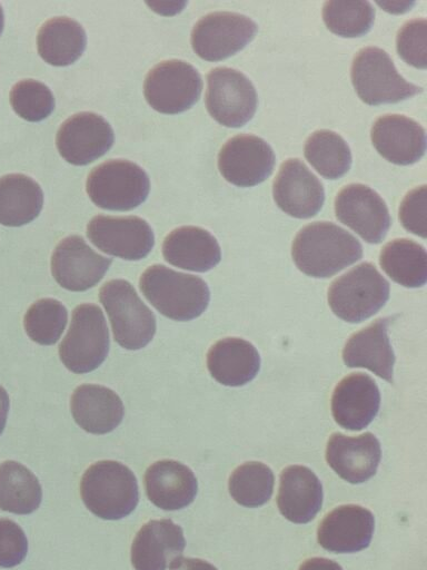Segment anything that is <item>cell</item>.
<instances>
[{
  "instance_id": "3",
  "label": "cell",
  "mask_w": 427,
  "mask_h": 570,
  "mask_svg": "<svg viewBox=\"0 0 427 570\" xmlns=\"http://www.w3.org/2000/svg\"><path fill=\"white\" fill-rule=\"evenodd\" d=\"M80 494L87 509L105 520L129 515L139 502L133 472L125 464L110 460L98 461L85 471Z\"/></svg>"
},
{
  "instance_id": "29",
  "label": "cell",
  "mask_w": 427,
  "mask_h": 570,
  "mask_svg": "<svg viewBox=\"0 0 427 570\" xmlns=\"http://www.w3.org/2000/svg\"><path fill=\"white\" fill-rule=\"evenodd\" d=\"M87 36L79 22L68 17H56L39 29L37 47L40 57L52 66H69L86 49Z\"/></svg>"
},
{
  "instance_id": "28",
  "label": "cell",
  "mask_w": 427,
  "mask_h": 570,
  "mask_svg": "<svg viewBox=\"0 0 427 570\" xmlns=\"http://www.w3.org/2000/svg\"><path fill=\"white\" fill-rule=\"evenodd\" d=\"M207 367L210 375L226 386H241L250 382L260 368L256 347L239 337L217 341L208 351Z\"/></svg>"
},
{
  "instance_id": "40",
  "label": "cell",
  "mask_w": 427,
  "mask_h": 570,
  "mask_svg": "<svg viewBox=\"0 0 427 570\" xmlns=\"http://www.w3.org/2000/svg\"><path fill=\"white\" fill-rule=\"evenodd\" d=\"M426 185L419 186L410 190L403 199L399 207V220L403 227L426 238Z\"/></svg>"
},
{
  "instance_id": "27",
  "label": "cell",
  "mask_w": 427,
  "mask_h": 570,
  "mask_svg": "<svg viewBox=\"0 0 427 570\" xmlns=\"http://www.w3.org/2000/svg\"><path fill=\"white\" fill-rule=\"evenodd\" d=\"M162 255L169 264L193 272H207L221 259L217 239L197 226H181L169 233L162 244Z\"/></svg>"
},
{
  "instance_id": "10",
  "label": "cell",
  "mask_w": 427,
  "mask_h": 570,
  "mask_svg": "<svg viewBox=\"0 0 427 570\" xmlns=\"http://www.w3.org/2000/svg\"><path fill=\"white\" fill-rule=\"evenodd\" d=\"M257 92L240 71L217 67L207 76L206 107L210 116L226 127H241L256 112Z\"/></svg>"
},
{
  "instance_id": "19",
  "label": "cell",
  "mask_w": 427,
  "mask_h": 570,
  "mask_svg": "<svg viewBox=\"0 0 427 570\" xmlns=\"http://www.w3.org/2000/svg\"><path fill=\"white\" fill-rule=\"evenodd\" d=\"M373 513L358 504H345L334 509L320 522L318 543L330 552L352 553L366 549L373 538Z\"/></svg>"
},
{
  "instance_id": "6",
  "label": "cell",
  "mask_w": 427,
  "mask_h": 570,
  "mask_svg": "<svg viewBox=\"0 0 427 570\" xmlns=\"http://www.w3.org/2000/svg\"><path fill=\"white\" fill-rule=\"evenodd\" d=\"M109 345L101 308L92 303H83L72 312L69 330L59 345V357L69 371L85 374L102 364Z\"/></svg>"
},
{
  "instance_id": "24",
  "label": "cell",
  "mask_w": 427,
  "mask_h": 570,
  "mask_svg": "<svg viewBox=\"0 0 427 570\" xmlns=\"http://www.w3.org/2000/svg\"><path fill=\"white\" fill-rule=\"evenodd\" d=\"M145 488L151 503L173 511L186 508L195 500L198 483L187 465L175 460H160L147 469Z\"/></svg>"
},
{
  "instance_id": "2",
  "label": "cell",
  "mask_w": 427,
  "mask_h": 570,
  "mask_svg": "<svg viewBox=\"0 0 427 570\" xmlns=\"http://www.w3.org/2000/svg\"><path fill=\"white\" fill-rule=\"evenodd\" d=\"M139 287L158 312L180 322L200 316L210 301L209 287L201 277L160 264L142 273Z\"/></svg>"
},
{
  "instance_id": "14",
  "label": "cell",
  "mask_w": 427,
  "mask_h": 570,
  "mask_svg": "<svg viewBox=\"0 0 427 570\" xmlns=\"http://www.w3.org/2000/svg\"><path fill=\"white\" fill-rule=\"evenodd\" d=\"M276 157L272 148L255 135H238L220 149L218 168L222 177L239 187H251L272 173Z\"/></svg>"
},
{
  "instance_id": "5",
  "label": "cell",
  "mask_w": 427,
  "mask_h": 570,
  "mask_svg": "<svg viewBox=\"0 0 427 570\" xmlns=\"http://www.w3.org/2000/svg\"><path fill=\"white\" fill-rule=\"evenodd\" d=\"M389 298V283L371 263H361L336 278L328 289L332 313L349 323L376 314Z\"/></svg>"
},
{
  "instance_id": "43",
  "label": "cell",
  "mask_w": 427,
  "mask_h": 570,
  "mask_svg": "<svg viewBox=\"0 0 427 570\" xmlns=\"http://www.w3.org/2000/svg\"><path fill=\"white\" fill-rule=\"evenodd\" d=\"M9 396L7 391L0 385V434L3 432V429L7 423V416L9 411Z\"/></svg>"
},
{
  "instance_id": "8",
  "label": "cell",
  "mask_w": 427,
  "mask_h": 570,
  "mask_svg": "<svg viewBox=\"0 0 427 570\" xmlns=\"http://www.w3.org/2000/svg\"><path fill=\"white\" fill-rule=\"evenodd\" d=\"M86 189L91 202L100 208L130 210L146 200L150 181L146 171L137 164L110 159L91 170Z\"/></svg>"
},
{
  "instance_id": "31",
  "label": "cell",
  "mask_w": 427,
  "mask_h": 570,
  "mask_svg": "<svg viewBox=\"0 0 427 570\" xmlns=\"http://www.w3.org/2000/svg\"><path fill=\"white\" fill-rule=\"evenodd\" d=\"M379 264L391 281L410 288L427 281V254L418 243L397 238L387 243L379 255Z\"/></svg>"
},
{
  "instance_id": "36",
  "label": "cell",
  "mask_w": 427,
  "mask_h": 570,
  "mask_svg": "<svg viewBox=\"0 0 427 570\" xmlns=\"http://www.w3.org/2000/svg\"><path fill=\"white\" fill-rule=\"evenodd\" d=\"M68 321L64 305L53 298H41L26 312L23 327L27 335L40 345H52L60 338Z\"/></svg>"
},
{
  "instance_id": "38",
  "label": "cell",
  "mask_w": 427,
  "mask_h": 570,
  "mask_svg": "<svg viewBox=\"0 0 427 570\" xmlns=\"http://www.w3.org/2000/svg\"><path fill=\"white\" fill-rule=\"evenodd\" d=\"M427 21L413 19L398 31L396 48L399 57L408 65L425 69L427 67Z\"/></svg>"
},
{
  "instance_id": "13",
  "label": "cell",
  "mask_w": 427,
  "mask_h": 570,
  "mask_svg": "<svg viewBox=\"0 0 427 570\" xmlns=\"http://www.w3.org/2000/svg\"><path fill=\"white\" fill-rule=\"evenodd\" d=\"M335 214L340 223L370 244L380 243L390 227V216L384 199L363 184H349L338 193Z\"/></svg>"
},
{
  "instance_id": "9",
  "label": "cell",
  "mask_w": 427,
  "mask_h": 570,
  "mask_svg": "<svg viewBox=\"0 0 427 570\" xmlns=\"http://www.w3.org/2000/svg\"><path fill=\"white\" fill-rule=\"evenodd\" d=\"M202 80L190 63L171 59L159 62L147 75L143 94L161 114L175 115L192 107L200 97Z\"/></svg>"
},
{
  "instance_id": "39",
  "label": "cell",
  "mask_w": 427,
  "mask_h": 570,
  "mask_svg": "<svg viewBox=\"0 0 427 570\" xmlns=\"http://www.w3.org/2000/svg\"><path fill=\"white\" fill-rule=\"evenodd\" d=\"M28 552V540L23 530L10 519H0V567L20 564Z\"/></svg>"
},
{
  "instance_id": "42",
  "label": "cell",
  "mask_w": 427,
  "mask_h": 570,
  "mask_svg": "<svg viewBox=\"0 0 427 570\" xmlns=\"http://www.w3.org/2000/svg\"><path fill=\"white\" fill-rule=\"evenodd\" d=\"M298 570H342V568L326 558H310L304 561Z\"/></svg>"
},
{
  "instance_id": "4",
  "label": "cell",
  "mask_w": 427,
  "mask_h": 570,
  "mask_svg": "<svg viewBox=\"0 0 427 570\" xmlns=\"http://www.w3.org/2000/svg\"><path fill=\"white\" fill-rule=\"evenodd\" d=\"M99 299L109 316L113 338L121 347L140 350L150 343L156 333V317L128 281L105 283Z\"/></svg>"
},
{
  "instance_id": "7",
  "label": "cell",
  "mask_w": 427,
  "mask_h": 570,
  "mask_svg": "<svg viewBox=\"0 0 427 570\" xmlns=\"http://www.w3.org/2000/svg\"><path fill=\"white\" fill-rule=\"evenodd\" d=\"M350 75L358 97L370 106L399 102L423 92L421 87L406 81L388 53L377 47L356 53Z\"/></svg>"
},
{
  "instance_id": "11",
  "label": "cell",
  "mask_w": 427,
  "mask_h": 570,
  "mask_svg": "<svg viewBox=\"0 0 427 570\" xmlns=\"http://www.w3.org/2000/svg\"><path fill=\"white\" fill-rule=\"evenodd\" d=\"M257 30V24L244 14L211 12L195 24L191 46L201 59L219 61L244 49L255 38Z\"/></svg>"
},
{
  "instance_id": "45",
  "label": "cell",
  "mask_w": 427,
  "mask_h": 570,
  "mask_svg": "<svg viewBox=\"0 0 427 570\" xmlns=\"http://www.w3.org/2000/svg\"><path fill=\"white\" fill-rule=\"evenodd\" d=\"M3 22H4V17H3L2 7L0 6V35H1L2 29H3Z\"/></svg>"
},
{
  "instance_id": "32",
  "label": "cell",
  "mask_w": 427,
  "mask_h": 570,
  "mask_svg": "<svg viewBox=\"0 0 427 570\" xmlns=\"http://www.w3.org/2000/svg\"><path fill=\"white\" fill-rule=\"evenodd\" d=\"M42 499V489L37 476L16 461L0 464V509L14 514L36 511Z\"/></svg>"
},
{
  "instance_id": "35",
  "label": "cell",
  "mask_w": 427,
  "mask_h": 570,
  "mask_svg": "<svg viewBox=\"0 0 427 570\" xmlns=\"http://www.w3.org/2000/svg\"><path fill=\"white\" fill-rule=\"evenodd\" d=\"M322 19L332 33L355 38L366 35L375 19V9L368 1H326Z\"/></svg>"
},
{
  "instance_id": "26",
  "label": "cell",
  "mask_w": 427,
  "mask_h": 570,
  "mask_svg": "<svg viewBox=\"0 0 427 570\" xmlns=\"http://www.w3.org/2000/svg\"><path fill=\"white\" fill-rule=\"evenodd\" d=\"M280 513L294 523H308L322 505V487L307 466L289 465L280 473L277 497Z\"/></svg>"
},
{
  "instance_id": "23",
  "label": "cell",
  "mask_w": 427,
  "mask_h": 570,
  "mask_svg": "<svg viewBox=\"0 0 427 570\" xmlns=\"http://www.w3.org/2000/svg\"><path fill=\"white\" fill-rule=\"evenodd\" d=\"M389 321L390 317L378 318L354 333L342 350L345 365L367 368L393 383L395 355L387 334Z\"/></svg>"
},
{
  "instance_id": "22",
  "label": "cell",
  "mask_w": 427,
  "mask_h": 570,
  "mask_svg": "<svg viewBox=\"0 0 427 570\" xmlns=\"http://www.w3.org/2000/svg\"><path fill=\"white\" fill-rule=\"evenodd\" d=\"M370 137L379 155L396 165H411L426 150L425 129L403 115L379 117L371 127Z\"/></svg>"
},
{
  "instance_id": "17",
  "label": "cell",
  "mask_w": 427,
  "mask_h": 570,
  "mask_svg": "<svg viewBox=\"0 0 427 570\" xmlns=\"http://www.w3.org/2000/svg\"><path fill=\"white\" fill-rule=\"evenodd\" d=\"M274 200L296 218L315 216L322 207L325 190L319 179L297 158L284 161L274 180Z\"/></svg>"
},
{
  "instance_id": "21",
  "label": "cell",
  "mask_w": 427,
  "mask_h": 570,
  "mask_svg": "<svg viewBox=\"0 0 427 570\" xmlns=\"http://www.w3.org/2000/svg\"><path fill=\"white\" fill-rule=\"evenodd\" d=\"M186 547L182 529L170 519L150 520L131 544L135 570H166L181 558Z\"/></svg>"
},
{
  "instance_id": "18",
  "label": "cell",
  "mask_w": 427,
  "mask_h": 570,
  "mask_svg": "<svg viewBox=\"0 0 427 570\" xmlns=\"http://www.w3.org/2000/svg\"><path fill=\"white\" fill-rule=\"evenodd\" d=\"M380 392L375 380L363 372L350 373L335 387L331 396L334 420L346 430L360 431L379 411Z\"/></svg>"
},
{
  "instance_id": "37",
  "label": "cell",
  "mask_w": 427,
  "mask_h": 570,
  "mask_svg": "<svg viewBox=\"0 0 427 570\" xmlns=\"http://www.w3.org/2000/svg\"><path fill=\"white\" fill-rule=\"evenodd\" d=\"M10 104L14 112L27 121H40L54 109V98L44 83L24 79L10 91Z\"/></svg>"
},
{
  "instance_id": "12",
  "label": "cell",
  "mask_w": 427,
  "mask_h": 570,
  "mask_svg": "<svg viewBox=\"0 0 427 570\" xmlns=\"http://www.w3.org/2000/svg\"><path fill=\"white\" fill-rule=\"evenodd\" d=\"M87 236L103 253L127 261L146 257L155 244L151 227L138 216L97 215L87 225Z\"/></svg>"
},
{
  "instance_id": "33",
  "label": "cell",
  "mask_w": 427,
  "mask_h": 570,
  "mask_svg": "<svg viewBox=\"0 0 427 570\" xmlns=\"http://www.w3.org/2000/svg\"><path fill=\"white\" fill-rule=\"evenodd\" d=\"M305 157L325 178L337 179L344 176L351 165V153L341 136L321 129L311 134L304 148Z\"/></svg>"
},
{
  "instance_id": "15",
  "label": "cell",
  "mask_w": 427,
  "mask_h": 570,
  "mask_svg": "<svg viewBox=\"0 0 427 570\" xmlns=\"http://www.w3.org/2000/svg\"><path fill=\"white\" fill-rule=\"evenodd\" d=\"M112 258L95 252L82 237L71 235L56 246L51 256V273L56 282L72 292H83L97 285Z\"/></svg>"
},
{
  "instance_id": "25",
  "label": "cell",
  "mask_w": 427,
  "mask_h": 570,
  "mask_svg": "<svg viewBox=\"0 0 427 570\" xmlns=\"http://www.w3.org/2000/svg\"><path fill=\"white\" fill-rule=\"evenodd\" d=\"M70 410L76 423L92 434L113 431L125 415L119 395L100 384L79 385L71 395Z\"/></svg>"
},
{
  "instance_id": "44",
  "label": "cell",
  "mask_w": 427,
  "mask_h": 570,
  "mask_svg": "<svg viewBox=\"0 0 427 570\" xmlns=\"http://www.w3.org/2000/svg\"><path fill=\"white\" fill-rule=\"evenodd\" d=\"M378 6L384 8L388 12H405L410 10V7L414 6V2H377Z\"/></svg>"
},
{
  "instance_id": "1",
  "label": "cell",
  "mask_w": 427,
  "mask_h": 570,
  "mask_svg": "<svg viewBox=\"0 0 427 570\" xmlns=\"http://www.w3.org/2000/svg\"><path fill=\"white\" fill-rule=\"evenodd\" d=\"M291 256L304 274L326 278L359 261L360 242L346 229L329 222H315L296 235Z\"/></svg>"
},
{
  "instance_id": "34",
  "label": "cell",
  "mask_w": 427,
  "mask_h": 570,
  "mask_svg": "<svg viewBox=\"0 0 427 570\" xmlns=\"http://www.w3.org/2000/svg\"><path fill=\"white\" fill-rule=\"evenodd\" d=\"M275 476L269 466L261 462H246L239 465L230 475L229 493L240 505L257 508L272 495Z\"/></svg>"
},
{
  "instance_id": "30",
  "label": "cell",
  "mask_w": 427,
  "mask_h": 570,
  "mask_svg": "<svg viewBox=\"0 0 427 570\" xmlns=\"http://www.w3.org/2000/svg\"><path fill=\"white\" fill-rule=\"evenodd\" d=\"M40 185L23 174L0 177V224L18 227L32 222L41 212Z\"/></svg>"
},
{
  "instance_id": "20",
  "label": "cell",
  "mask_w": 427,
  "mask_h": 570,
  "mask_svg": "<svg viewBox=\"0 0 427 570\" xmlns=\"http://www.w3.org/2000/svg\"><path fill=\"white\" fill-rule=\"evenodd\" d=\"M381 458L378 439L369 432L357 436L334 433L326 446L328 465L345 481L363 483L377 472Z\"/></svg>"
},
{
  "instance_id": "16",
  "label": "cell",
  "mask_w": 427,
  "mask_h": 570,
  "mask_svg": "<svg viewBox=\"0 0 427 570\" xmlns=\"http://www.w3.org/2000/svg\"><path fill=\"white\" fill-rule=\"evenodd\" d=\"M113 130L101 116L83 111L69 117L60 126L56 145L61 157L83 166L105 155L112 146Z\"/></svg>"
},
{
  "instance_id": "41",
  "label": "cell",
  "mask_w": 427,
  "mask_h": 570,
  "mask_svg": "<svg viewBox=\"0 0 427 570\" xmlns=\"http://www.w3.org/2000/svg\"><path fill=\"white\" fill-rule=\"evenodd\" d=\"M170 570H218L211 563L197 558H179L171 566Z\"/></svg>"
}]
</instances>
